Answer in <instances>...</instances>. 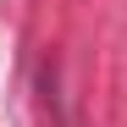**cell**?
Wrapping results in <instances>:
<instances>
[]
</instances>
